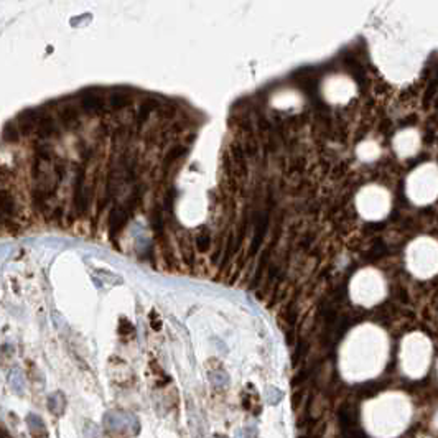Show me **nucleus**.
Segmentation results:
<instances>
[{
  "instance_id": "nucleus-1",
  "label": "nucleus",
  "mask_w": 438,
  "mask_h": 438,
  "mask_svg": "<svg viewBox=\"0 0 438 438\" xmlns=\"http://www.w3.org/2000/svg\"><path fill=\"white\" fill-rule=\"evenodd\" d=\"M409 267L418 277H428L438 270V244L418 239L409 247Z\"/></svg>"
},
{
  "instance_id": "nucleus-2",
  "label": "nucleus",
  "mask_w": 438,
  "mask_h": 438,
  "mask_svg": "<svg viewBox=\"0 0 438 438\" xmlns=\"http://www.w3.org/2000/svg\"><path fill=\"white\" fill-rule=\"evenodd\" d=\"M409 195L415 203H428L438 195V170L423 165L409 178Z\"/></svg>"
},
{
  "instance_id": "nucleus-3",
  "label": "nucleus",
  "mask_w": 438,
  "mask_h": 438,
  "mask_svg": "<svg viewBox=\"0 0 438 438\" xmlns=\"http://www.w3.org/2000/svg\"><path fill=\"white\" fill-rule=\"evenodd\" d=\"M104 428L117 435H137L140 431V420L132 412L109 410L102 417Z\"/></svg>"
},
{
  "instance_id": "nucleus-4",
  "label": "nucleus",
  "mask_w": 438,
  "mask_h": 438,
  "mask_svg": "<svg viewBox=\"0 0 438 438\" xmlns=\"http://www.w3.org/2000/svg\"><path fill=\"white\" fill-rule=\"evenodd\" d=\"M84 178H86V171L82 166H79L76 170V178H74V193H73V204H74V211L78 214H84V211L87 208V195H86V188H84Z\"/></svg>"
},
{
  "instance_id": "nucleus-5",
  "label": "nucleus",
  "mask_w": 438,
  "mask_h": 438,
  "mask_svg": "<svg viewBox=\"0 0 438 438\" xmlns=\"http://www.w3.org/2000/svg\"><path fill=\"white\" fill-rule=\"evenodd\" d=\"M38 120H40V109H27L17 117V127L23 135L36 132Z\"/></svg>"
},
{
  "instance_id": "nucleus-6",
  "label": "nucleus",
  "mask_w": 438,
  "mask_h": 438,
  "mask_svg": "<svg viewBox=\"0 0 438 438\" xmlns=\"http://www.w3.org/2000/svg\"><path fill=\"white\" fill-rule=\"evenodd\" d=\"M338 422L341 430L359 427V412L354 404H344L338 412Z\"/></svg>"
},
{
  "instance_id": "nucleus-7",
  "label": "nucleus",
  "mask_w": 438,
  "mask_h": 438,
  "mask_svg": "<svg viewBox=\"0 0 438 438\" xmlns=\"http://www.w3.org/2000/svg\"><path fill=\"white\" fill-rule=\"evenodd\" d=\"M58 125L55 119L45 111V109H40V120H38V127H36V134L40 139H51V137H58Z\"/></svg>"
},
{
  "instance_id": "nucleus-8",
  "label": "nucleus",
  "mask_w": 438,
  "mask_h": 438,
  "mask_svg": "<svg viewBox=\"0 0 438 438\" xmlns=\"http://www.w3.org/2000/svg\"><path fill=\"white\" fill-rule=\"evenodd\" d=\"M128 216H130V214L127 212L124 204H117V206H114V208H112L111 216H109V233H111L112 239L119 234V231L125 226Z\"/></svg>"
},
{
  "instance_id": "nucleus-9",
  "label": "nucleus",
  "mask_w": 438,
  "mask_h": 438,
  "mask_svg": "<svg viewBox=\"0 0 438 438\" xmlns=\"http://www.w3.org/2000/svg\"><path fill=\"white\" fill-rule=\"evenodd\" d=\"M81 109L89 114H101L106 111V99L98 93H84L81 96Z\"/></svg>"
},
{
  "instance_id": "nucleus-10",
  "label": "nucleus",
  "mask_w": 438,
  "mask_h": 438,
  "mask_svg": "<svg viewBox=\"0 0 438 438\" xmlns=\"http://www.w3.org/2000/svg\"><path fill=\"white\" fill-rule=\"evenodd\" d=\"M396 147H397L399 153H402V155H410V153H414L418 147V135L415 134V130H405L404 134H401L396 139Z\"/></svg>"
},
{
  "instance_id": "nucleus-11",
  "label": "nucleus",
  "mask_w": 438,
  "mask_h": 438,
  "mask_svg": "<svg viewBox=\"0 0 438 438\" xmlns=\"http://www.w3.org/2000/svg\"><path fill=\"white\" fill-rule=\"evenodd\" d=\"M27 428H28V433L31 438H48L50 433H48V428L47 425H45V420L36 414H27Z\"/></svg>"
},
{
  "instance_id": "nucleus-12",
  "label": "nucleus",
  "mask_w": 438,
  "mask_h": 438,
  "mask_svg": "<svg viewBox=\"0 0 438 438\" xmlns=\"http://www.w3.org/2000/svg\"><path fill=\"white\" fill-rule=\"evenodd\" d=\"M242 407L249 412H252L254 415H259L262 410V402L259 399V394H257L255 389H252V396H250L249 384H247V390L242 392Z\"/></svg>"
},
{
  "instance_id": "nucleus-13",
  "label": "nucleus",
  "mask_w": 438,
  "mask_h": 438,
  "mask_svg": "<svg viewBox=\"0 0 438 438\" xmlns=\"http://www.w3.org/2000/svg\"><path fill=\"white\" fill-rule=\"evenodd\" d=\"M60 119L64 127L74 128L79 125V109L74 106H64L60 111Z\"/></svg>"
},
{
  "instance_id": "nucleus-14",
  "label": "nucleus",
  "mask_w": 438,
  "mask_h": 438,
  "mask_svg": "<svg viewBox=\"0 0 438 438\" xmlns=\"http://www.w3.org/2000/svg\"><path fill=\"white\" fill-rule=\"evenodd\" d=\"M47 407L53 415L61 417L64 414V409H66V399H64L61 392H55V394H51L48 397Z\"/></svg>"
},
{
  "instance_id": "nucleus-15",
  "label": "nucleus",
  "mask_w": 438,
  "mask_h": 438,
  "mask_svg": "<svg viewBox=\"0 0 438 438\" xmlns=\"http://www.w3.org/2000/svg\"><path fill=\"white\" fill-rule=\"evenodd\" d=\"M157 107H158V101L155 98H149V99H145L144 102H142L139 112H137V125L140 127L142 124H144V122L147 120V117L150 115V112L153 111V109H157Z\"/></svg>"
},
{
  "instance_id": "nucleus-16",
  "label": "nucleus",
  "mask_w": 438,
  "mask_h": 438,
  "mask_svg": "<svg viewBox=\"0 0 438 438\" xmlns=\"http://www.w3.org/2000/svg\"><path fill=\"white\" fill-rule=\"evenodd\" d=\"M107 102L112 109H124L125 106H128V102H130V96H127L124 93H114L109 96Z\"/></svg>"
},
{
  "instance_id": "nucleus-17",
  "label": "nucleus",
  "mask_w": 438,
  "mask_h": 438,
  "mask_svg": "<svg viewBox=\"0 0 438 438\" xmlns=\"http://www.w3.org/2000/svg\"><path fill=\"white\" fill-rule=\"evenodd\" d=\"M18 135H20V130H18L17 124H14V122H7V124L4 125L2 137H4L5 142H9V144H14V142L18 140Z\"/></svg>"
},
{
  "instance_id": "nucleus-18",
  "label": "nucleus",
  "mask_w": 438,
  "mask_h": 438,
  "mask_svg": "<svg viewBox=\"0 0 438 438\" xmlns=\"http://www.w3.org/2000/svg\"><path fill=\"white\" fill-rule=\"evenodd\" d=\"M150 224L155 233H162L163 231V212H162V206H155L152 216H150Z\"/></svg>"
},
{
  "instance_id": "nucleus-19",
  "label": "nucleus",
  "mask_w": 438,
  "mask_h": 438,
  "mask_svg": "<svg viewBox=\"0 0 438 438\" xmlns=\"http://www.w3.org/2000/svg\"><path fill=\"white\" fill-rule=\"evenodd\" d=\"M211 246V234L208 229H203L201 233L196 236V249L199 252H206Z\"/></svg>"
},
{
  "instance_id": "nucleus-20",
  "label": "nucleus",
  "mask_w": 438,
  "mask_h": 438,
  "mask_svg": "<svg viewBox=\"0 0 438 438\" xmlns=\"http://www.w3.org/2000/svg\"><path fill=\"white\" fill-rule=\"evenodd\" d=\"M185 153H186L185 147H173V149L166 153V157H165V166H168L170 163H175L178 158H182L185 155Z\"/></svg>"
},
{
  "instance_id": "nucleus-21",
  "label": "nucleus",
  "mask_w": 438,
  "mask_h": 438,
  "mask_svg": "<svg viewBox=\"0 0 438 438\" xmlns=\"http://www.w3.org/2000/svg\"><path fill=\"white\" fill-rule=\"evenodd\" d=\"M84 436L86 438H102V430L99 428V425H96L91 420L84 422Z\"/></svg>"
},
{
  "instance_id": "nucleus-22",
  "label": "nucleus",
  "mask_w": 438,
  "mask_h": 438,
  "mask_svg": "<svg viewBox=\"0 0 438 438\" xmlns=\"http://www.w3.org/2000/svg\"><path fill=\"white\" fill-rule=\"evenodd\" d=\"M10 387L15 394H18V396L23 394V377L18 371H15L14 374L10 376Z\"/></svg>"
},
{
  "instance_id": "nucleus-23",
  "label": "nucleus",
  "mask_w": 438,
  "mask_h": 438,
  "mask_svg": "<svg viewBox=\"0 0 438 438\" xmlns=\"http://www.w3.org/2000/svg\"><path fill=\"white\" fill-rule=\"evenodd\" d=\"M282 397H283V392L272 387V385H269V387L266 389V399L270 405H277L282 401Z\"/></svg>"
},
{
  "instance_id": "nucleus-24",
  "label": "nucleus",
  "mask_w": 438,
  "mask_h": 438,
  "mask_svg": "<svg viewBox=\"0 0 438 438\" xmlns=\"http://www.w3.org/2000/svg\"><path fill=\"white\" fill-rule=\"evenodd\" d=\"M244 153H246V157H250V158H255L257 153H259V144L252 139L249 137L246 142H244Z\"/></svg>"
},
{
  "instance_id": "nucleus-25",
  "label": "nucleus",
  "mask_w": 438,
  "mask_h": 438,
  "mask_svg": "<svg viewBox=\"0 0 438 438\" xmlns=\"http://www.w3.org/2000/svg\"><path fill=\"white\" fill-rule=\"evenodd\" d=\"M209 381L212 382V385H216V387H226L228 382H229V377L224 374V372H221V374H217V372H211Z\"/></svg>"
},
{
  "instance_id": "nucleus-26",
  "label": "nucleus",
  "mask_w": 438,
  "mask_h": 438,
  "mask_svg": "<svg viewBox=\"0 0 438 438\" xmlns=\"http://www.w3.org/2000/svg\"><path fill=\"white\" fill-rule=\"evenodd\" d=\"M306 351H308V343L305 339H300L297 347H295V353H293V364H298V361L305 356Z\"/></svg>"
},
{
  "instance_id": "nucleus-27",
  "label": "nucleus",
  "mask_w": 438,
  "mask_h": 438,
  "mask_svg": "<svg viewBox=\"0 0 438 438\" xmlns=\"http://www.w3.org/2000/svg\"><path fill=\"white\" fill-rule=\"evenodd\" d=\"M119 333H120V334L134 333V325H132L127 318H120V321H119Z\"/></svg>"
},
{
  "instance_id": "nucleus-28",
  "label": "nucleus",
  "mask_w": 438,
  "mask_h": 438,
  "mask_svg": "<svg viewBox=\"0 0 438 438\" xmlns=\"http://www.w3.org/2000/svg\"><path fill=\"white\" fill-rule=\"evenodd\" d=\"M246 438H257V428L254 427V425L246 428Z\"/></svg>"
},
{
  "instance_id": "nucleus-29",
  "label": "nucleus",
  "mask_w": 438,
  "mask_h": 438,
  "mask_svg": "<svg viewBox=\"0 0 438 438\" xmlns=\"http://www.w3.org/2000/svg\"><path fill=\"white\" fill-rule=\"evenodd\" d=\"M214 438H228V436L226 435H216Z\"/></svg>"
},
{
  "instance_id": "nucleus-30",
  "label": "nucleus",
  "mask_w": 438,
  "mask_h": 438,
  "mask_svg": "<svg viewBox=\"0 0 438 438\" xmlns=\"http://www.w3.org/2000/svg\"><path fill=\"white\" fill-rule=\"evenodd\" d=\"M122 438H124V436H122Z\"/></svg>"
}]
</instances>
